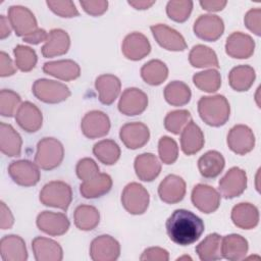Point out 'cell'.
<instances>
[{
    "instance_id": "obj_1",
    "label": "cell",
    "mask_w": 261,
    "mask_h": 261,
    "mask_svg": "<svg viewBox=\"0 0 261 261\" xmlns=\"http://www.w3.org/2000/svg\"><path fill=\"white\" fill-rule=\"evenodd\" d=\"M166 231L169 239L180 246H188L200 239L204 232V222L192 211L176 209L167 218Z\"/></svg>"
},
{
    "instance_id": "obj_2",
    "label": "cell",
    "mask_w": 261,
    "mask_h": 261,
    "mask_svg": "<svg viewBox=\"0 0 261 261\" xmlns=\"http://www.w3.org/2000/svg\"><path fill=\"white\" fill-rule=\"evenodd\" d=\"M198 112L206 124L217 127L225 124L228 120L230 106L222 95L205 96L198 101Z\"/></svg>"
},
{
    "instance_id": "obj_3",
    "label": "cell",
    "mask_w": 261,
    "mask_h": 261,
    "mask_svg": "<svg viewBox=\"0 0 261 261\" xmlns=\"http://www.w3.org/2000/svg\"><path fill=\"white\" fill-rule=\"evenodd\" d=\"M64 158V148L55 138H43L37 145L35 163L44 170L58 167Z\"/></svg>"
},
{
    "instance_id": "obj_4",
    "label": "cell",
    "mask_w": 261,
    "mask_h": 261,
    "mask_svg": "<svg viewBox=\"0 0 261 261\" xmlns=\"http://www.w3.org/2000/svg\"><path fill=\"white\" fill-rule=\"evenodd\" d=\"M40 201L45 206L66 211L72 201V191L69 185L61 180L46 184L40 192Z\"/></svg>"
},
{
    "instance_id": "obj_5",
    "label": "cell",
    "mask_w": 261,
    "mask_h": 261,
    "mask_svg": "<svg viewBox=\"0 0 261 261\" xmlns=\"http://www.w3.org/2000/svg\"><path fill=\"white\" fill-rule=\"evenodd\" d=\"M32 92L37 99L49 104L60 103L70 96L67 86L48 79L37 80L32 87Z\"/></svg>"
},
{
    "instance_id": "obj_6",
    "label": "cell",
    "mask_w": 261,
    "mask_h": 261,
    "mask_svg": "<svg viewBox=\"0 0 261 261\" xmlns=\"http://www.w3.org/2000/svg\"><path fill=\"white\" fill-rule=\"evenodd\" d=\"M149 193L138 182H130L125 186L121 194V204L130 214H143L149 206Z\"/></svg>"
},
{
    "instance_id": "obj_7",
    "label": "cell",
    "mask_w": 261,
    "mask_h": 261,
    "mask_svg": "<svg viewBox=\"0 0 261 261\" xmlns=\"http://www.w3.org/2000/svg\"><path fill=\"white\" fill-rule=\"evenodd\" d=\"M8 20L18 37L24 38L39 29L34 13L24 6H10L8 9Z\"/></svg>"
},
{
    "instance_id": "obj_8",
    "label": "cell",
    "mask_w": 261,
    "mask_h": 261,
    "mask_svg": "<svg viewBox=\"0 0 261 261\" xmlns=\"http://www.w3.org/2000/svg\"><path fill=\"white\" fill-rule=\"evenodd\" d=\"M8 174L16 185L22 187L35 186L41 177L39 166L24 159L12 161L8 166Z\"/></svg>"
},
{
    "instance_id": "obj_9",
    "label": "cell",
    "mask_w": 261,
    "mask_h": 261,
    "mask_svg": "<svg viewBox=\"0 0 261 261\" xmlns=\"http://www.w3.org/2000/svg\"><path fill=\"white\" fill-rule=\"evenodd\" d=\"M119 255L120 245L109 234L95 238L90 245V257L94 261H114Z\"/></svg>"
},
{
    "instance_id": "obj_10",
    "label": "cell",
    "mask_w": 261,
    "mask_h": 261,
    "mask_svg": "<svg viewBox=\"0 0 261 261\" xmlns=\"http://www.w3.org/2000/svg\"><path fill=\"white\" fill-rule=\"evenodd\" d=\"M195 35L204 41L214 42L218 40L224 31L223 20L213 14L200 15L194 23Z\"/></svg>"
},
{
    "instance_id": "obj_11",
    "label": "cell",
    "mask_w": 261,
    "mask_h": 261,
    "mask_svg": "<svg viewBox=\"0 0 261 261\" xmlns=\"http://www.w3.org/2000/svg\"><path fill=\"white\" fill-rule=\"evenodd\" d=\"M81 128L85 137L89 139L101 138L109 133L110 119L105 112L92 110L83 117Z\"/></svg>"
},
{
    "instance_id": "obj_12",
    "label": "cell",
    "mask_w": 261,
    "mask_h": 261,
    "mask_svg": "<svg viewBox=\"0 0 261 261\" xmlns=\"http://www.w3.org/2000/svg\"><path fill=\"white\" fill-rule=\"evenodd\" d=\"M148 106V96L138 88H127L123 91L118 110L126 116H135L143 113Z\"/></svg>"
},
{
    "instance_id": "obj_13",
    "label": "cell",
    "mask_w": 261,
    "mask_h": 261,
    "mask_svg": "<svg viewBox=\"0 0 261 261\" xmlns=\"http://www.w3.org/2000/svg\"><path fill=\"white\" fill-rule=\"evenodd\" d=\"M219 192L225 199L236 198L247 188V174L240 167H231L219 180Z\"/></svg>"
},
{
    "instance_id": "obj_14",
    "label": "cell",
    "mask_w": 261,
    "mask_h": 261,
    "mask_svg": "<svg viewBox=\"0 0 261 261\" xmlns=\"http://www.w3.org/2000/svg\"><path fill=\"white\" fill-rule=\"evenodd\" d=\"M191 198L194 206L206 214L216 211L220 205L219 193L214 188L204 184H198L194 187Z\"/></svg>"
},
{
    "instance_id": "obj_15",
    "label": "cell",
    "mask_w": 261,
    "mask_h": 261,
    "mask_svg": "<svg viewBox=\"0 0 261 261\" xmlns=\"http://www.w3.org/2000/svg\"><path fill=\"white\" fill-rule=\"evenodd\" d=\"M227 145L236 154L245 155L254 149L255 136L249 126L237 124L227 135Z\"/></svg>"
},
{
    "instance_id": "obj_16",
    "label": "cell",
    "mask_w": 261,
    "mask_h": 261,
    "mask_svg": "<svg viewBox=\"0 0 261 261\" xmlns=\"http://www.w3.org/2000/svg\"><path fill=\"white\" fill-rule=\"evenodd\" d=\"M150 29L154 39L162 48L169 51H184L187 49L184 37L174 29L162 23L151 25Z\"/></svg>"
},
{
    "instance_id": "obj_17",
    "label": "cell",
    "mask_w": 261,
    "mask_h": 261,
    "mask_svg": "<svg viewBox=\"0 0 261 261\" xmlns=\"http://www.w3.org/2000/svg\"><path fill=\"white\" fill-rule=\"evenodd\" d=\"M119 137L126 148L136 150L148 143L150 130L148 126L142 122H128L121 126Z\"/></svg>"
},
{
    "instance_id": "obj_18",
    "label": "cell",
    "mask_w": 261,
    "mask_h": 261,
    "mask_svg": "<svg viewBox=\"0 0 261 261\" xmlns=\"http://www.w3.org/2000/svg\"><path fill=\"white\" fill-rule=\"evenodd\" d=\"M40 230L49 236H62L69 228V220L64 213H56L51 211L41 212L36 220Z\"/></svg>"
},
{
    "instance_id": "obj_19",
    "label": "cell",
    "mask_w": 261,
    "mask_h": 261,
    "mask_svg": "<svg viewBox=\"0 0 261 261\" xmlns=\"http://www.w3.org/2000/svg\"><path fill=\"white\" fill-rule=\"evenodd\" d=\"M255 49L254 40L247 34L234 32L228 36L225 43V52L228 56L238 59H246L253 55Z\"/></svg>"
},
{
    "instance_id": "obj_20",
    "label": "cell",
    "mask_w": 261,
    "mask_h": 261,
    "mask_svg": "<svg viewBox=\"0 0 261 261\" xmlns=\"http://www.w3.org/2000/svg\"><path fill=\"white\" fill-rule=\"evenodd\" d=\"M158 195L161 201L167 204L178 203L186 195V182L180 176L169 174L160 182Z\"/></svg>"
},
{
    "instance_id": "obj_21",
    "label": "cell",
    "mask_w": 261,
    "mask_h": 261,
    "mask_svg": "<svg viewBox=\"0 0 261 261\" xmlns=\"http://www.w3.org/2000/svg\"><path fill=\"white\" fill-rule=\"evenodd\" d=\"M15 120L17 124L28 133H36L43 123V115L41 110L32 102L25 101L20 104L16 113Z\"/></svg>"
},
{
    "instance_id": "obj_22",
    "label": "cell",
    "mask_w": 261,
    "mask_h": 261,
    "mask_svg": "<svg viewBox=\"0 0 261 261\" xmlns=\"http://www.w3.org/2000/svg\"><path fill=\"white\" fill-rule=\"evenodd\" d=\"M121 51L127 59L137 61L143 59L150 53L151 45L146 36L141 33L134 32L124 38Z\"/></svg>"
},
{
    "instance_id": "obj_23",
    "label": "cell",
    "mask_w": 261,
    "mask_h": 261,
    "mask_svg": "<svg viewBox=\"0 0 261 261\" xmlns=\"http://www.w3.org/2000/svg\"><path fill=\"white\" fill-rule=\"evenodd\" d=\"M70 46L68 34L61 29H53L48 33L47 40L41 48L42 55L46 58L60 56L67 53Z\"/></svg>"
},
{
    "instance_id": "obj_24",
    "label": "cell",
    "mask_w": 261,
    "mask_h": 261,
    "mask_svg": "<svg viewBox=\"0 0 261 261\" xmlns=\"http://www.w3.org/2000/svg\"><path fill=\"white\" fill-rule=\"evenodd\" d=\"M32 249L37 261H60L63 258L60 245L48 238H35L32 242Z\"/></svg>"
},
{
    "instance_id": "obj_25",
    "label": "cell",
    "mask_w": 261,
    "mask_h": 261,
    "mask_svg": "<svg viewBox=\"0 0 261 261\" xmlns=\"http://www.w3.org/2000/svg\"><path fill=\"white\" fill-rule=\"evenodd\" d=\"M0 253L4 261H25L28 259L25 243L16 234L5 236L1 239Z\"/></svg>"
},
{
    "instance_id": "obj_26",
    "label": "cell",
    "mask_w": 261,
    "mask_h": 261,
    "mask_svg": "<svg viewBox=\"0 0 261 261\" xmlns=\"http://www.w3.org/2000/svg\"><path fill=\"white\" fill-rule=\"evenodd\" d=\"M95 88L99 94V101L104 105H110L118 97L121 83L113 74H101L95 81Z\"/></svg>"
},
{
    "instance_id": "obj_27",
    "label": "cell",
    "mask_w": 261,
    "mask_h": 261,
    "mask_svg": "<svg viewBox=\"0 0 261 261\" xmlns=\"http://www.w3.org/2000/svg\"><path fill=\"white\" fill-rule=\"evenodd\" d=\"M43 71L65 82L75 80L81 74L80 65L70 59L46 62L43 65Z\"/></svg>"
},
{
    "instance_id": "obj_28",
    "label": "cell",
    "mask_w": 261,
    "mask_h": 261,
    "mask_svg": "<svg viewBox=\"0 0 261 261\" xmlns=\"http://www.w3.org/2000/svg\"><path fill=\"white\" fill-rule=\"evenodd\" d=\"M204 134L202 129L191 119L184 127L180 135V147L186 155L199 152L204 146Z\"/></svg>"
},
{
    "instance_id": "obj_29",
    "label": "cell",
    "mask_w": 261,
    "mask_h": 261,
    "mask_svg": "<svg viewBox=\"0 0 261 261\" xmlns=\"http://www.w3.org/2000/svg\"><path fill=\"white\" fill-rule=\"evenodd\" d=\"M135 171L143 181L154 180L161 171V163L152 153H143L135 159Z\"/></svg>"
},
{
    "instance_id": "obj_30",
    "label": "cell",
    "mask_w": 261,
    "mask_h": 261,
    "mask_svg": "<svg viewBox=\"0 0 261 261\" xmlns=\"http://www.w3.org/2000/svg\"><path fill=\"white\" fill-rule=\"evenodd\" d=\"M112 188V179L109 174L99 172L93 178L83 181L80 193L86 199H95L104 196Z\"/></svg>"
},
{
    "instance_id": "obj_31",
    "label": "cell",
    "mask_w": 261,
    "mask_h": 261,
    "mask_svg": "<svg viewBox=\"0 0 261 261\" xmlns=\"http://www.w3.org/2000/svg\"><path fill=\"white\" fill-rule=\"evenodd\" d=\"M231 220L242 229H252L259 222L258 208L250 203H240L231 210Z\"/></svg>"
},
{
    "instance_id": "obj_32",
    "label": "cell",
    "mask_w": 261,
    "mask_h": 261,
    "mask_svg": "<svg viewBox=\"0 0 261 261\" xmlns=\"http://www.w3.org/2000/svg\"><path fill=\"white\" fill-rule=\"evenodd\" d=\"M248 241L240 234H228L221 240L222 258L238 261L245 258L248 252Z\"/></svg>"
},
{
    "instance_id": "obj_33",
    "label": "cell",
    "mask_w": 261,
    "mask_h": 261,
    "mask_svg": "<svg viewBox=\"0 0 261 261\" xmlns=\"http://www.w3.org/2000/svg\"><path fill=\"white\" fill-rule=\"evenodd\" d=\"M22 140L19 134L10 125L0 123V149L8 157H17L21 153Z\"/></svg>"
},
{
    "instance_id": "obj_34",
    "label": "cell",
    "mask_w": 261,
    "mask_h": 261,
    "mask_svg": "<svg viewBox=\"0 0 261 261\" xmlns=\"http://www.w3.org/2000/svg\"><path fill=\"white\" fill-rule=\"evenodd\" d=\"M225 160L221 153L211 150L203 154L198 160V168L201 175L205 178H214L223 170Z\"/></svg>"
},
{
    "instance_id": "obj_35",
    "label": "cell",
    "mask_w": 261,
    "mask_h": 261,
    "mask_svg": "<svg viewBox=\"0 0 261 261\" xmlns=\"http://www.w3.org/2000/svg\"><path fill=\"white\" fill-rule=\"evenodd\" d=\"M256 77L255 70L250 65H238L228 74L229 86L238 92L248 91Z\"/></svg>"
},
{
    "instance_id": "obj_36",
    "label": "cell",
    "mask_w": 261,
    "mask_h": 261,
    "mask_svg": "<svg viewBox=\"0 0 261 261\" xmlns=\"http://www.w3.org/2000/svg\"><path fill=\"white\" fill-rule=\"evenodd\" d=\"M221 236L218 233L208 234L197 247L196 253L202 261H214L222 258L221 254Z\"/></svg>"
},
{
    "instance_id": "obj_37",
    "label": "cell",
    "mask_w": 261,
    "mask_h": 261,
    "mask_svg": "<svg viewBox=\"0 0 261 261\" xmlns=\"http://www.w3.org/2000/svg\"><path fill=\"white\" fill-rule=\"evenodd\" d=\"M168 75V68L164 62L153 59L145 63L141 68V76L151 86L161 85Z\"/></svg>"
},
{
    "instance_id": "obj_38",
    "label": "cell",
    "mask_w": 261,
    "mask_h": 261,
    "mask_svg": "<svg viewBox=\"0 0 261 261\" xmlns=\"http://www.w3.org/2000/svg\"><path fill=\"white\" fill-rule=\"evenodd\" d=\"M191 97V89L180 81H173L164 89V98L172 106H184L190 102Z\"/></svg>"
},
{
    "instance_id": "obj_39",
    "label": "cell",
    "mask_w": 261,
    "mask_h": 261,
    "mask_svg": "<svg viewBox=\"0 0 261 261\" xmlns=\"http://www.w3.org/2000/svg\"><path fill=\"white\" fill-rule=\"evenodd\" d=\"M75 226L81 230H92L100 221V213L94 206L80 205L73 213Z\"/></svg>"
},
{
    "instance_id": "obj_40",
    "label": "cell",
    "mask_w": 261,
    "mask_h": 261,
    "mask_svg": "<svg viewBox=\"0 0 261 261\" xmlns=\"http://www.w3.org/2000/svg\"><path fill=\"white\" fill-rule=\"evenodd\" d=\"M189 61L194 67H219L216 53L204 45H196L189 54Z\"/></svg>"
},
{
    "instance_id": "obj_41",
    "label": "cell",
    "mask_w": 261,
    "mask_h": 261,
    "mask_svg": "<svg viewBox=\"0 0 261 261\" xmlns=\"http://www.w3.org/2000/svg\"><path fill=\"white\" fill-rule=\"evenodd\" d=\"M96 158L105 165H112L120 157V148L113 140H102L93 147Z\"/></svg>"
},
{
    "instance_id": "obj_42",
    "label": "cell",
    "mask_w": 261,
    "mask_h": 261,
    "mask_svg": "<svg viewBox=\"0 0 261 261\" xmlns=\"http://www.w3.org/2000/svg\"><path fill=\"white\" fill-rule=\"evenodd\" d=\"M193 83L199 90L213 93L220 88L221 76L218 70L212 68L195 73L193 76Z\"/></svg>"
},
{
    "instance_id": "obj_43",
    "label": "cell",
    "mask_w": 261,
    "mask_h": 261,
    "mask_svg": "<svg viewBox=\"0 0 261 261\" xmlns=\"http://www.w3.org/2000/svg\"><path fill=\"white\" fill-rule=\"evenodd\" d=\"M13 54L15 56V65L21 71H31L37 63L36 51L28 46L17 45L13 49Z\"/></svg>"
},
{
    "instance_id": "obj_44",
    "label": "cell",
    "mask_w": 261,
    "mask_h": 261,
    "mask_svg": "<svg viewBox=\"0 0 261 261\" xmlns=\"http://www.w3.org/2000/svg\"><path fill=\"white\" fill-rule=\"evenodd\" d=\"M193 9V2L190 0H172L166 5L168 17L176 22L186 21Z\"/></svg>"
},
{
    "instance_id": "obj_45",
    "label": "cell",
    "mask_w": 261,
    "mask_h": 261,
    "mask_svg": "<svg viewBox=\"0 0 261 261\" xmlns=\"http://www.w3.org/2000/svg\"><path fill=\"white\" fill-rule=\"evenodd\" d=\"M191 120V113L188 110H174L169 112L164 118V127L166 130L178 135Z\"/></svg>"
},
{
    "instance_id": "obj_46",
    "label": "cell",
    "mask_w": 261,
    "mask_h": 261,
    "mask_svg": "<svg viewBox=\"0 0 261 261\" xmlns=\"http://www.w3.org/2000/svg\"><path fill=\"white\" fill-rule=\"evenodd\" d=\"M20 96L14 91L3 89L0 92V114L4 117H11L20 106Z\"/></svg>"
},
{
    "instance_id": "obj_47",
    "label": "cell",
    "mask_w": 261,
    "mask_h": 261,
    "mask_svg": "<svg viewBox=\"0 0 261 261\" xmlns=\"http://www.w3.org/2000/svg\"><path fill=\"white\" fill-rule=\"evenodd\" d=\"M158 153L164 164L174 163L178 157V147L176 142L170 137H162L158 143Z\"/></svg>"
},
{
    "instance_id": "obj_48",
    "label": "cell",
    "mask_w": 261,
    "mask_h": 261,
    "mask_svg": "<svg viewBox=\"0 0 261 261\" xmlns=\"http://www.w3.org/2000/svg\"><path fill=\"white\" fill-rule=\"evenodd\" d=\"M46 4L55 14L61 17L69 18V17H74L79 15V11L72 1L48 0Z\"/></svg>"
},
{
    "instance_id": "obj_49",
    "label": "cell",
    "mask_w": 261,
    "mask_h": 261,
    "mask_svg": "<svg viewBox=\"0 0 261 261\" xmlns=\"http://www.w3.org/2000/svg\"><path fill=\"white\" fill-rule=\"evenodd\" d=\"M75 171L77 177L83 181H86L93 178L95 175L99 173V166L93 159L87 157L81 159L77 162Z\"/></svg>"
},
{
    "instance_id": "obj_50",
    "label": "cell",
    "mask_w": 261,
    "mask_h": 261,
    "mask_svg": "<svg viewBox=\"0 0 261 261\" xmlns=\"http://www.w3.org/2000/svg\"><path fill=\"white\" fill-rule=\"evenodd\" d=\"M245 25L256 36L261 35V9H250L244 17Z\"/></svg>"
},
{
    "instance_id": "obj_51",
    "label": "cell",
    "mask_w": 261,
    "mask_h": 261,
    "mask_svg": "<svg viewBox=\"0 0 261 261\" xmlns=\"http://www.w3.org/2000/svg\"><path fill=\"white\" fill-rule=\"evenodd\" d=\"M80 4L88 14L93 16H99L103 14L108 7V2L106 0H95V1L83 0V1H80Z\"/></svg>"
},
{
    "instance_id": "obj_52",
    "label": "cell",
    "mask_w": 261,
    "mask_h": 261,
    "mask_svg": "<svg viewBox=\"0 0 261 261\" xmlns=\"http://www.w3.org/2000/svg\"><path fill=\"white\" fill-rule=\"evenodd\" d=\"M142 261H168L169 254L165 249L159 247H151L146 249L140 257Z\"/></svg>"
},
{
    "instance_id": "obj_53",
    "label": "cell",
    "mask_w": 261,
    "mask_h": 261,
    "mask_svg": "<svg viewBox=\"0 0 261 261\" xmlns=\"http://www.w3.org/2000/svg\"><path fill=\"white\" fill-rule=\"evenodd\" d=\"M16 71V67L13 65L10 57L3 51L0 53V75L2 77L9 76L14 74Z\"/></svg>"
},
{
    "instance_id": "obj_54",
    "label": "cell",
    "mask_w": 261,
    "mask_h": 261,
    "mask_svg": "<svg viewBox=\"0 0 261 261\" xmlns=\"http://www.w3.org/2000/svg\"><path fill=\"white\" fill-rule=\"evenodd\" d=\"M0 204H1L0 205V211H1L0 226H1L2 229H8L13 225L14 219H13V216L10 212V209L6 206V204L4 202H1Z\"/></svg>"
},
{
    "instance_id": "obj_55",
    "label": "cell",
    "mask_w": 261,
    "mask_h": 261,
    "mask_svg": "<svg viewBox=\"0 0 261 261\" xmlns=\"http://www.w3.org/2000/svg\"><path fill=\"white\" fill-rule=\"evenodd\" d=\"M47 37H48V33H46L45 30L38 29L34 33H32L31 35L22 38V40L25 43L37 45V44H40L42 42H45L47 40Z\"/></svg>"
},
{
    "instance_id": "obj_56",
    "label": "cell",
    "mask_w": 261,
    "mask_h": 261,
    "mask_svg": "<svg viewBox=\"0 0 261 261\" xmlns=\"http://www.w3.org/2000/svg\"><path fill=\"white\" fill-rule=\"evenodd\" d=\"M199 3L207 11H219L225 7L227 2L225 0H201Z\"/></svg>"
},
{
    "instance_id": "obj_57",
    "label": "cell",
    "mask_w": 261,
    "mask_h": 261,
    "mask_svg": "<svg viewBox=\"0 0 261 261\" xmlns=\"http://www.w3.org/2000/svg\"><path fill=\"white\" fill-rule=\"evenodd\" d=\"M10 22L8 18H6L4 15H0V39L3 40L7 38L11 33Z\"/></svg>"
},
{
    "instance_id": "obj_58",
    "label": "cell",
    "mask_w": 261,
    "mask_h": 261,
    "mask_svg": "<svg viewBox=\"0 0 261 261\" xmlns=\"http://www.w3.org/2000/svg\"><path fill=\"white\" fill-rule=\"evenodd\" d=\"M127 3L133 6L136 9H140V10H145L148 9L149 7H151L155 1H149V0H134V1H127Z\"/></svg>"
},
{
    "instance_id": "obj_59",
    "label": "cell",
    "mask_w": 261,
    "mask_h": 261,
    "mask_svg": "<svg viewBox=\"0 0 261 261\" xmlns=\"http://www.w3.org/2000/svg\"><path fill=\"white\" fill-rule=\"evenodd\" d=\"M182 259H190V260H191V258H190V257H187V256H184V257L177 258V260H182Z\"/></svg>"
}]
</instances>
